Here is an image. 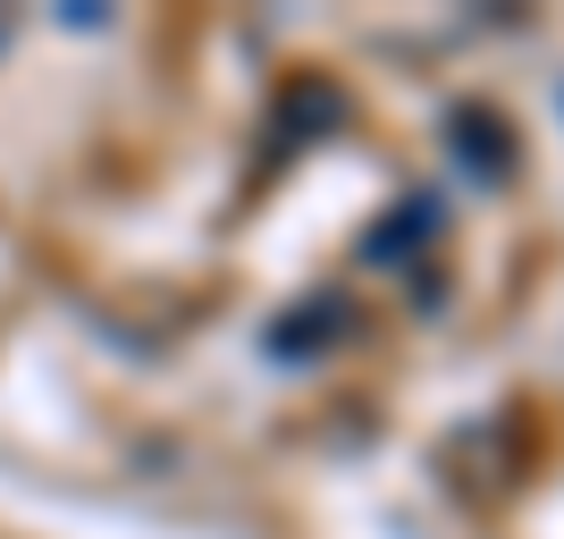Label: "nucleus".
Returning <instances> with one entry per match:
<instances>
[{
	"instance_id": "nucleus-2",
	"label": "nucleus",
	"mask_w": 564,
	"mask_h": 539,
	"mask_svg": "<svg viewBox=\"0 0 564 539\" xmlns=\"http://www.w3.org/2000/svg\"><path fill=\"white\" fill-rule=\"evenodd\" d=\"M329 337H354V295L346 287H321L312 304H295L286 321H270V363H321Z\"/></svg>"
},
{
	"instance_id": "nucleus-1",
	"label": "nucleus",
	"mask_w": 564,
	"mask_h": 539,
	"mask_svg": "<svg viewBox=\"0 0 564 539\" xmlns=\"http://www.w3.org/2000/svg\"><path fill=\"white\" fill-rule=\"evenodd\" d=\"M447 152L471 186H506L514 177V127L489 110V101H455L447 110Z\"/></svg>"
},
{
	"instance_id": "nucleus-4",
	"label": "nucleus",
	"mask_w": 564,
	"mask_h": 539,
	"mask_svg": "<svg viewBox=\"0 0 564 539\" xmlns=\"http://www.w3.org/2000/svg\"><path fill=\"white\" fill-rule=\"evenodd\" d=\"M0 43H9V18H0Z\"/></svg>"
},
{
	"instance_id": "nucleus-3",
	"label": "nucleus",
	"mask_w": 564,
	"mask_h": 539,
	"mask_svg": "<svg viewBox=\"0 0 564 539\" xmlns=\"http://www.w3.org/2000/svg\"><path fill=\"white\" fill-rule=\"evenodd\" d=\"M438 228H447V203H438V194H404L397 219L362 228V261H379V270H388V261H404L422 236H438Z\"/></svg>"
}]
</instances>
